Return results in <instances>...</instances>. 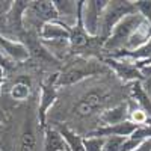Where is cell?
Instances as JSON below:
<instances>
[{"label":"cell","instance_id":"cell-1","mask_svg":"<svg viewBox=\"0 0 151 151\" xmlns=\"http://www.w3.org/2000/svg\"><path fill=\"white\" fill-rule=\"evenodd\" d=\"M101 71H106V64L97 62L91 58H76L74 62L67 65L62 70L60 74H58V86H71L82 82L83 79L89 76L100 74Z\"/></svg>","mask_w":151,"mask_h":151},{"label":"cell","instance_id":"cell-2","mask_svg":"<svg viewBox=\"0 0 151 151\" xmlns=\"http://www.w3.org/2000/svg\"><path fill=\"white\" fill-rule=\"evenodd\" d=\"M144 23H145V20L137 14V12L124 17L115 26V29L112 30L110 36L104 41L103 52L109 53V56H110L112 53H116V52L124 50L125 44H127V41L130 40V36L139 29V26L144 24Z\"/></svg>","mask_w":151,"mask_h":151},{"label":"cell","instance_id":"cell-3","mask_svg":"<svg viewBox=\"0 0 151 151\" xmlns=\"http://www.w3.org/2000/svg\"><path fill=\"white\" fill-rule=\"evenodd\" d=\"M58 12L53 2L41 0V2H27V6L23 12V26L26 29L36 30L40 35L44 24L50 21H58Z\"/></svg>","mask_w":151,"mask_h":151},{"label":"cell","instance_id":"cell-4","mask_svg":"<svg viewBox=\"0 0 151 151\" xmlns=\"http://www.w3.org/2000/svg\"><path fill=\"white\" fill-rule=\"evenodd\" d=\"M134 3L133 2H107L103 14H101V20H100V29H98V40H101V42L104 44V41L110 36L112 30L115 29L116 24L130 14H134Z\"/></svg>","mask_w":151,"mask_h":151},{"label":"cell","instance_id":"cell-5","mask_svg":"<svg viewBox=\"0 0 151 151\" xmlns=\"http://www.w3.org/2000/svg\"><path fill=\"white\" fill-rule=\"evenodd\" d=\"M106 101H107V95L104 89H95L94 88L91 91H86L79 98V101L73 107V113L79 119L91 118L94 113H97L98 110H101L104 107Z\"/></svg>","mask_w":151,"mask_h":151},{"label":"cell","instance_id":"cell-6","mask_svg":"<svg viewBox=\"0 0 151 151\" xmlns=\"http://www.w3.org/2000/svg\"><path fill=\"white\" fill-rule=\"evenodd\" d=\"M106 0H91V2H82L80 5V20L83 24V29L91 38H98V29H100V20L101 14L106 8Z\"/></svg>","mask_w":151,"mask_h":151},{"label":"cell","instance_id":"cell-7","mask_svg":"<svg viewBox=\"0 0 151 151\" xmlns=\"http://www.w3.org/2000/svg\"><path fill=\"white\" fill-rule=\"evenodd\" d=\"M58 74H52L42 83L41 94H40V107H38V121L42 127H45L47 113L58 100Z\"/></svg>","mask_w":151,"mask_h":151},{"label":"cell","instance_id":"cell-8","mask_svg":"<svg viewBox=\"0 0 151 151\" xmlns=\"http://www.w3.org/2000/svg\"><path fill=\"white\" fill-rule=\"evenodd\" d=\"M106 67H109L113 73L118 76V79L122 80L124 83L127 82H142L145 79V76L142 74L141 70H137L132 62L127 60H119V59H113V58H107L104 60Z\"/></svg>","mask_w":151,"mask_h":151},{"label":"cell","instance_id":"cell-9","mask_svg":"<svg viewBox=\"0 0 151 151\" xmlns=\"http://www.w3.org/2000/svg\"><path fill=\"white\" fill-rule=\"evenodd\" d=\"M0 52L2 55L12 62H18V64H23L26 62L30 56L29 47L21 42V41H14L11 38L5 36L2 32H0Z\"/></svg>","mask_w":151,"mask_h":151},{"label":"cell","instance_id":"cell-10","mask_svg":"<svg viewBox=\"0 0 151 151\" xmlns=\"http://www.w3.org/2000/svg\"><path fill=\"white\" fill-rule=\"evenodd\" d=\"M53 3H55L58 17H59L58 20L71 29L74 24L77 23L80 2H70V0H55Z\"/></svg>","mask_w":151,"mask_h":151},{"label":"cell","instance_id":"cell-11","mask_svg":"<svg viewBox=\"0 0 151 151\" xmlns=\"http://www.w3.org/2000/svg\"><path fill=\"white\" fill-rule=\"evenodd\" d=\"M137 129V125L132 121H124L115 125H104V127H97L89 132L86 136H98V137H109V136H121V137H130L133 132Z\"/></svg>","mask_w":151,"mask_h":151},{"label":"cell","instance_id":"cell-12","mask_svg":"<svg viewBox=\"0 0 151 151\" xmlns=\"http://www.w3.org/2000/svg\"><path fill=\"white\" fill-rule=\"evenodd\" d=\"M129 119V103H119L113 107H109L100 113V124L98 127H104V125H115L119 122H124Z\"/></svg>","mask_w":151,"mask_h":151},{"label":"cell","instance_id":"cell-13","mask_svg":"<svg viewBox=\"0 0 151 151\" xmlns=\"http://www.w3.org/2000/svg\"><path fill=\"white\" fill-rule=\"evenodd\" d=\"M70 27L65 26L64 23L58 21H50L47 24H44L41 32H40V38L42 41H55V40H70Z\"/></svg>","mask_w":151,"mask_h":151},{"label":"cell","instance_id":"cell-14","mask_svg":"<svg viewBox=\"0 0 151 151\" xmlns=\"http://www.w3.org/2000/svg\"><path fill=\"white\" fill-rule=\"evenodd\" d=\"M55 127L59 130V133L64 137L65 145H67V151H86L83 136L76 133L73 129H70L65 124H55Z\"/></svg>","mask_w":151,"mask_h":151},{"label":"cell","instance_id":"cell-15","mask_svg":"<svg viewBox=\"0 0 151 151\" xmlns=\"http://www.w3.org/2000/svg\"><path fill=\"white\" fill-rule=\"evenodd\" d=\"M44 151H67L64 137L55 125L44 127Z\"/></svg>","mask_w":151,"mask_h":151},{"label":"cell","instance_id":"cell-16","mask_svg":"<svg viewBox=\"0 0 151 151\" xmlns=\"http://www.w3.org/2000/svg\"><path fill=\"white\" fill-rule=\"evenodd\" d=\"M42 47L48 52V55L56 60H64L68 55H71L70 40H55V41H42L40 40Z\"/></svg>","mask_w":151,"mask_h":151},{"label":"cell","instance_id":"cell-17","mask_svg":"<svg viewBox=\"0 0 151 151\" xmlns=\"http://www.w3.org/2000/svg\"><path fill=\"white\" fill-rule=\"evenodd\" d=\"M130 91H132V100L136 103V106L141 107L148 115V118H151V100L144 89L142 82H134L130 88Z\"/></svg>","mask_w":151,"mask_h":151},{"label":"cell","instance_id":"cell-18","mask_svg":"<svg viewBox=\"0 0 151 151\" xmlns=\"http://www.w3.org/2000/svg\"><path fill=\"white\" fill-rule=\"evenodd\" d=\"M38 148V139L36 132L30 121H26L20 137V151H36Z\"/></svg>","mask_w":151,"mask_h":151},{"label":"cell","instance_id":"cell-19","mask_svg":"<svg viewBox=\"0 0 151 151\" xmlns=\"http://www.w3.org/2000/svg\"><path fill=\"white\" fill-rule=\"evenodd\" d=\"M9 94H11L12 100H15V101H26V100L30 97V85H29V82L17 80L11 86Z\"/></svg>","mask_w":151,"mask_h":151},{"label":"cell","instance_id":"cell-20","mask_svg":"<svg viewBox=\"0 0 151 151\" xmlns=\"http://www.w3.org/2000/svg\"><path fill=\"white\" fill-rule=\"evenodd\" d=\"M134 9L147 23L151 24V0H139V2H133Z\"/></svg>","mask_w":151,"mask_h":151},{"label":"cell","instance_id":"cell-21","mask_svg":"<svg viewBox=\"0 0 151 151\" xmlns=\"http://www.w3.org/2000/svg\"><path fill=\"white\" fill-rule=\"evenodd\" d=\"M125 139H127V137H121V136H109V137H104L103 151H121Z\"/></svg>","mask_w":151,"mask_h":151},{"label":"cell","instance_id":"cell-22","mask_svg":"<svg viewBox=\"0 0 151 151\" xmlns=\"http://www.w3.org/2000/svg\"><path fill=\"white\" fill-rule=\"evenodd\" d=\"M83 142H85V150L86 151H103L104 137L86 136V137H83Z\"/></svg>","mask_w":151,"mask_h":151},{"label":"cell","instance_id":"cell-23","mask_svg":"<svg viewBox=\"0 0 151 151\" xmlns=\"http://www.w3.org/2000/svg\"><path fill=\"white\" fill-rule=\"evenodd\" d=\"M130 139L136 142H144L147 139H151V125H141V127H137L130 136Z\"/></svg>","mask_w":151,"mask_h":151},{"label":"cell","instance_id":"cell-24","mask_svg":"<svg viewBox=\"0 0 151 151\" xmlns=\"http://www.w3.org/2000/svg\"><path fill=\"white\" fill-rule=\"evenodd\" d=\"M133 151H151V139H147V141L141 142Z\"/></svg>","mask_w":151,"mask_h":151},{"label":"cell","instance_id":"cell-25","mask_svg":"<svg viewBox=\"0 0 151 151\" xmlns=\"http://www.w3.org/2000/svg\"><path fill=\"white\" fill-rule=\"evenodd\" d=\"M142 86H144L147 95H148L150 100H151V77H145V79L142 80Z\"/></svg>","mask_w":151,"mask_h":151},{"label":"cell","instance_id":"cell-26","mask_svg":"<svg viewBox=\"0 0 151 151\" xmlns=\"http://www.w3.org/2000/svg\"><path fill=\"white\" fill-rule=\"evenodd\" d=\"M5 83V68L0 67V94H2V86Z\"/></svg>","mask_w":151,"mask_h":151},{"label":"cell","instance_id":"cell-27","mask_svg":"<svg viewBox=\"0 0 151 151\" xmlns=\"http://www.w3.org/2000/svg\"><path fill=\"white\" fill-rule=\"evenodd\" d=\"M8 62H9V60H8V59H6V58L2 55V52H0V67H3V68H5V67L8 65Z\"/></svg>","mask_w":151,"mask_h":151},{"label":"cell","instance_id":"cell-28","mask_svg":"<svg viewBox=\"0 0 151 151\" xmlns=\"http://www.w3.org/2000/svg\"><path fill=\"white\" fill-rule=\"evenodd\" d=\"M142 74L145 76V77H151V67L144 68V70H142Z\"/></svg>","mask_w":151,"mask_h":151},{"label":"cell","instance_id":"cell-29","mask_svg":"<svg viewBox=\"0 0 151 151\" xmlns=\"http://www.w3.org/2000/svg\"><path fill=\"white\" fill-rule=\"evenodd\" d=\"M0 119H2V118H0Z\"/></svg>","mask_w":151,"mask_h":151}]
</instances>
